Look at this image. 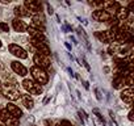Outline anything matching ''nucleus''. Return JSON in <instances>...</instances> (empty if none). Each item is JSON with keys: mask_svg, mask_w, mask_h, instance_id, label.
Wrapping results in <instances>:
<instances>
[{"mask_svg": "<svg viewBox=\"0 0 134 126\" xmlns=\"http://www.w3.org/2000/svg\"><path fill=\"white\" fill-rule=\"evenodd\" d=\"M30 74H32V76H33L34 82H36L37 84H40V85L46 84V83H47V80H49V76H47L46 71H45L43 68L37 67V66H33V67L30 68Z\"/></svg>", "mask_w": 134, "mask_h": 126, "instance_id": "f257e3e1", "label": "nucleus"}, {"mask_svg": "<svg viewBox=\"0 0 134 126\" xmlns=\"http://www.w3.org/2000/svg\"><path fill=\"white\" fill-rule=\"evenodd\" d=\"M23 87L25 88V91L30 95H41L42 93V85L37 84L34 80L30 79H24L23 80Z\"/></svg>", "mask_w": 134, "mask_h": 126, "instance_id": "f03ea898", "label": "nucleus"}, {"mask_svg": "<svg viewBox=\"0 0 134 126\" xmlns=\"http://www.w3.org/2000/svg\"><path fill=\"white\" fill-rule=\"evenodd\" d=\"M2 93L4 95V97H7L8 100H12V101H15V100H17L20 96H21V93L19 92V89L15 87V85H4V88L2 89Z\"/></svg>", "mask_w": 134, "mask_h": 126, "instance_id": "7ed1b4c3", "label": "nucleus"}, {"mask_svg": "<svg viewBox=\"0 0 134 126\" xmlns=\"http://www.w3.org/2000/svg\"><path fill=\"white\" fill-rule=\"evenodd\" d=\"M33 60H34V63H36V66L37 67H40V68H47V67H50V59H49V56H46V55H42V54H36L34 55V58H33Z\"/></svg>", "mask_w": 134, "mask_h": 126, "instance_id": "20e7f679", "label": "nucleus"}, {"mask_svg": "<svg viewBox=\"0 0 134 126\" xmlns=\"http://www.w3.org/2000/svg\"><path fill=\"white\" fill-rule=\"evenodd\" d=\"M32 45L38 51V54H42V55H46V56L50 54V47L46 45V42H40V41L32 39Z\"/></svg>", "mask_w": 134, "mask_h": 126, "instance_id": "39448f33", "label": "nucleus"}, {"mask_svg": "<svg viewBox=\"0 0 134 126\" xmlns=\"http://www.w3.org/2000/svg\"><path fill=\"white\" fill-rule=\"evenodd\" d=\"M8 49H9L11 54H13L15 56H17V58H20V59H26V58H28V53H26L21 46H19V45L12 43V45H9Z\"/></svg>", "mask_w": 134, "mask_h": 126, "instance_id": "423d86ee", "label": "nucleus"}, {"mask_svg": "<svg viewBox=\"0 0 134 126\" xmlns=\"http://www.w3.org/2000/svg\"><path fill=\"white\" fill-rule=\"evenodd\" d=\"M103 11H105L108 15H110V16H113V15H116V12L118 11V8H120V4L117 3V2H104L103 3Z\"/></svg>", "mask_w": 134, "mask_h": 126, "instance_id": "0eeeda50", "label": "nucleus"}, {"mask_svg": "<svg viewBox=\"0 0 134 126\" xmlns=\"http://www.w3.org/2000/svg\"><path fill=\"white\" fill-rule=\"evenodd\" d=\"M92 19L96 20V21H100V22H108V21L112 19V16L108 15V13H107L105 11H103V9H96V11L92 13Z\"/></svg>", "mask_w": 134, "mask_h": 126, "instance_id": "6e6552de", "label": "nucleus"}, {"mask_svg": "<svg viewBox=\"0 0 134 126\" xmlns=\"http://www.w3.org/2000/svg\"><path fill=\"white\" fill-rule=\"evenodd\" d=\"M11 67H12V70H13L17 75H20V76H25V75L28 74L26 67L23 65V63L17 62V60H13V62L11 63Z\"/></svg>", "mask_w": 134, "mask_h": 126, "instance_id": "1a4fd4ad", "label": "nucleus"}, {"mask_svg": "<svg viewBox=\"0 0 134 126\" xmlns=\"http://www.w3.org/2000/svg\"><path fill=\"white\" fill-rule=\"evenodd\" d=\"M24 7L32 13H37V12H40L41 11V3H38V2H33V0H26L25 2V4H24Z\"/></svg>", "mask_w": 134, "mask_h": 126, "instance_id": "9d476101", "label": "nucleus"}, {"mask_svg": "<svg viewBox=\"0 0 134 126\" xmlns=\"http://www.w3.org/2000/svg\"><path fill=\"white\" fill-rule=\"evenodd\" d=\"M5 109H7V112L11 114V117H13V118H20V117L23 116L21 109H20L17 105H15V104H8Z\"/></svg>", "mask_w": 134, "mask_h": 126, "instance_id": "9b49d317", "label": "nucleus"}, {"mask_svg": "<svg viewBox=\"0 0 134 126\" xmlns=\"http://www.w3.org/2000/svg\"><path fill=\"white\" fill-rule=\"evenodd\" d=\"M101 42H105V43H110V42H113V37H112V34H110V32L109 30H104V32H96V34H95Z\"/></svg>", "mask_w": 134, "mask_h": 126, "instance_id": "f8f14e48", "label": "nucleus"}, {"mask_svg": "<svg viewBox=\"0 0 134 126\" xmlns=\"http://www.w3.org/2000/svg\"><path fill=\"white\" fill-rule=\"evenodd\" d=\"M32 21H33L32 28H34V29H37V30H40V32H43V30H45V25H43L45 20H43L42 16H34V17L32 19Z\"/></svg>", "mask_w": 134, "mask_h": 126, "instance_id": "ddd939ff", "label": "nucleus"}, {"mask_svg": "<svg viewBox=\"0 0 134 126\" xmlns=\"http://www.w3.org/2000/svg\"><path fill=\"white\" fill-rule=\"evenodd\" d=\"M12 25H13V29L16 32H19V33H23V32H26L28 30V25L23 20H20V19H15L12 21Z\"/></svg>", "mask_w": 134, "mask_h": 126, "instance_id": "4468645a", "label": "nucleus"}, {"mask_svg": "<svg viewBox=\"0 0 134 126\" xmlns=\"http://www.w3.org/2000/svg\"><path fill=\"white\" fill-rule=\"evenodd\" d=\"M133 96H134V92H133L131 88H126V89H124L122 93H121V99H122L127 105H131V104H133Z\"/></svg>", "mask_w": 134, "mask_h": 126, "instance_id": "2eb2a0df", "label": "nucleus"}, {"mask_svg": "<svg viewBox=\"0 0 134 126\" xmlns=\"http://www.w3.org/2000/svg\"><path fill=\"white\" fill-rule=\"evenodd\" d=\"M20 97H21V102H23V105H24L26 109H32V108H33L34 101H33V99H32V96H30L29 93L21 95Z\"/></svg>", "mask_w": 134, "mask_h": 126, "instance_id": "dca6fc26", "label": "nucleus"}, {"mask_svg": "<svg viewBox=\"0 0 134 126\" xmlns=\"http://www.w3.org/2000/svg\"><path fill=\"white\" fill-rule=\"evenodd\" d=\"M127 17H129V11L126 9V8H122V7H120L118 8V11L116 12V20L117 21H125V20H127Z\"/></svg>", "mask_w": 134, "mask_h": 126, "instance_id": "f3484780", "label": "nucleus"}, {"mask_svg": "<svg viewBox=\"0 0 134 126\" xmlns=\"http://www.w3.org/2000/svg\"><path fill=\"white\" fill-rule=\"evenodd\" d=\"M15 15L17 16L16 19H20V17H28V16H30V12L24 5H19V7L15 8Z\"/></svg>", "mask_w": 134, "mask_h": 126, "instance_id": "a211bd4d", "label": "nucleus"}, {"mask_svg": "<svg viewBox=\"0 0 134 126\" xmlns=\"http://www.w3.org/2000/svg\"><path fill=\"white\" fill-rule=\"evenodd\" d=\"M9 118H11V114L7 112V109H0V122L7 123Z\"/></svg>", "mask_w": 134, "mask_h": 126, "instance_id": "6ab92c4d", "label": "nucleus"}, {"mask_svg": "<svg viewBox=\"0 0 134 126\" xmlns=\"http://www.w3.org/2000/svg\"><path fill=\"white\" fill-rule=\"evenodd\" d=\"M122 84H124V76L122 75H116V78L113 79V87L118 89V88L122 87Z\"/></svg>", "mask_w": 134, "mask_h": 126, "instance_id": "aec40b11", "label": "nucleus"}, {"mask_svg": "<svg viewBox=\"0 0 134 126\" xmlns=\"http://www.w3.org/2000/svg\"><path fill=\"white\" fill-rule=\"evenodd\" d=\"M5 125H7V126H20V121H19V118H13V117H11Z\"/></svg>", "mask_w": 134, "mask_h": 126, "instance_id": "412c9836", "label": "nucleus"}, {"mask_svg": "<svg viewBox=\"0 0 134 126\" xmlns=\"http://www.w3.org/2000/svg\"><path fill=\"white\" fill-rule=\"evenodd\" d=\"M0 28H2L3 32H9V26H8L5 22H2V24H0Z\"/></svg>", "mask_w": 134, "mask_h": 126, "instance_id": "4be33fe9", "label": "nucleus"}, {"mask_svg": "<svg viewBox=\"0 0 134 126\" xmlns=\"http://www.w3.org/2000/svg\"><path fill=\"white\" fill-rule=\"evenodd\" d=\"M129 119H130V121H133V119H134V117H133V110H130V112H129Z\"/></svg>", "mask_w": 134, "mask_h": 126, "instance_id": "5701e85b", "label": "nucleus"}, {"mask_svg": "<svg viewBox=\"0 0 134 126\" xmlns=\"http://www.w3.org/2000/svg\"><path fill=\"white\" fill-rule=\"evenodd\" d=\"M0 126H7L5 123H3V122H0Z\"/></svg>", "mask_w": 134, "mask_h": 126, "instance_id": "b1692460", "label": "nucleus"}, {"mask_svg": "<svg viewBox=\"0 0 134 126\" xmlns=\"http://www.w3.org/2000/svg\"><path fill=\"white\" fill-rule=\"evenodd\" d=\"M46 126H53V125H51V123H49V122H47V125H46Z\"/></svg>", "mask_w": 134, "mask_h": 126, "instance_id": "393cba45", "label": "nucleus"}, {"mask_svg": "<svg viewBox=\"0 0 134 126\" xmlns=\"http://www.w3.org/2000/svg\"><path fill=\"white\" fill-rule=\"evenodd\" d=\"M0 91H2V82H0Z\"/></svg>", "mask_w": 134, "mask_h": 126, "instance_id": "a878e982", "label": "nucleus"}, {"mask_svg": "<svg viewBox=\"0 0 134 126\" xmlns=\"http://www.w3.org/2000/svg\"><path fill=\"white\" fill-rule=\"evenodd\" d=\"M0 47H2V42H0Z\"/></svg>", "mask_w": 134, "mask_h": 126, "instance_id": "bb28decb", "label": "nucleus"}, {"mask_svg": "<svg viewBox=\"0 0 134 126\" xmlns=\"http://www.w3.org/2000/svg\"><path fill=\"white\" fill-rule=\"evenodd\" d=\"M0 68H2V65H0Z\"/></svg>", "mask_w": 134, "mask_h": 126, "instance_id": "cd10ccee", "label": "nucleus"}]
</instances>
